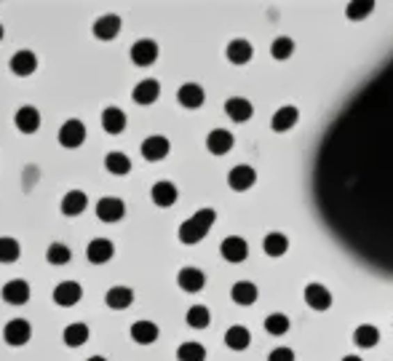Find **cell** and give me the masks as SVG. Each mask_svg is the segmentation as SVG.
Masks as SVG:
<instances>
[{
	"mask_svg": "<svg viewBox=\"0 0 393 361\" xmlns=\"http://www.w3.org/2000/svg\"><path fill=\"white\" fill-rule=\"evenodd\" d=\"M230 297H233V303L236 305H255L259 292H257V284L252 281H239V284H233V289H230Z\"/></svg>",
	"mask_w": 393,
	"mask_h": 361,
	"instance_id": "cell-25",
	"label": "cell"
},
{
	"mask_svg": "<svg viewBox=\"0 0 393 361\" xmlns=\"http://www.w3.org/2000/svg\"><path fill=\"white\" fill-rule=\"evenodd\" d=\"M46 257H49L51 265L59 268V265H67L70 259H72V252H70L65 243H51V246H49V252H46Z\"/></svg>",
	"mask_w": 393,
	"mask_h": 361,
	"instance_id": "cell-38",
	"label": "cell"
},
{
	"mask_svg": "<svg viewBox=\"0 0 393 361\" xmlns=\"http://www.w3.org/2000/svg\"><path fill=\"white\" fill-rule=\"evenodd\" d=\"M19 255H22L19 241L11 239V236H3V239H0V262H3V265H11V262L19 259Z\"/></svg>",
	"mask_w": 393,
	"mask_h": 361,
	"instance_id": "cell-35",
	"label": "cell"
},
{
	"mask_svg": "<svg viewBox=\"0 0 393 361\" xmlns=\"http://www.w3.org/2000/svg\"><path fill=\"white\" fill-rule=\"evenodd\" d=\"M120 33V17L118 14H104L94 22V38L97 40H115Z\"/></svg>",
	"mask_w": 393,
	"mask_h": 361,
	"instance_id": "cell-15",
	"label": "cell"
},
{
	"mask_svg": "<svg viewBox=\"0 0 393 361\" xmlns=\"http://www.w3.org/2000/svg\"><path fill=\"white\" fill-rule=\"evenodd\" d=\"M179 361H206V348L201 343H182L177 348Z\"/></svg>",
	"mask_w": 393,
	"mask_h": 361,
	"instance_id": "cell-36",
	"label": "cell"
},
{
	"mask_svg": "<svg viewBox=\"0 0 393 361\" xmlns=\"http://www.w3.org/2000/svg\"><path fill=\"white\" fill-rule=\"evenodd\" d=\"M171 145L166 137H161V134H153V137H147L142 142V155H145V161H163L166 155H169Z\"/></svg>",
	"mask_w": 393,
	"mask_h": 361,
	"instance_id": "cell-14",
	"label": "cell"
},
{
	"mask_svg": "<svg viewBox=\"0 0 393 361\" xmlns=\"http://www.w3.org/2000/svg\"><path fill=\"white\" fill-rule=\"evenodd\" d=\"M177 284H179V289L182 292H201L206 284V273L204 271H198V268H182L179 273H177Z\"/></svg>",
	"mask_w": 393,
	"mask_h": 361,
	"instance_id": "cell-13",
	"label": "cell"
},
{
	"mask_svg": "<svg viewBox=\"0 0 393 361\" xmlns=\"http://www.w3.org/2000/svg\"><path fill=\"white\" fill-rule=\"evenodd\" d=\"M206 147L211 155H225L233 150V134L225 131V129H214L209 137H206Z\"/></svg>",
	"mask_w": 393,
	"mask_h": 361,
	"instance_id": "cell-21",
	"label": "cell"
},
{
	"mask_svg": "<svg viewBox=\"0 0 393 361\" xmlns=\"http://www.w3.org/2000/svg\"><path fill=\"white\" fill-rule=\"evenodd\" d=\"M185 321H188V327L193 329H206L211 324V313L206 305H193V308L185 313Z\"/></svg>",
	"mask_w": 393,
	"mask_h": 361,
	"instance_id": "cell-34",
	"label": "cell"
},
{
	"mask_svg": "<svg viewBox=\"0 0 393 361\" xmlns=\"http://www.w3.org/2000/svg\"><path fill=\"white\" fill-rule=\"evenodd\" d=\"M33 337V327L27 319H11L6 329H3V340L11 345V348H19V345H27Z\"/></svg>",
	"mask_w": 393,
	"mask_h": 361,
	"instance_id": "cell-3",
	"label": "cell"
},
{
	"mask_svg": "<svg viewBox=\"0 0 393 361\" xmlns=\"http://www.w3.org/2000/svg\"><path fill=\"white\" fill-rule=\"evenodd\" d=\"M262 249H265V255H271V257H281V255H287V249H289V239H287L284 233H268L265 241H262Z\"/></svg>",
	"mask_w": 393,
	"mask_h": 361,
	"instance_id": "cell-30",
	"label": "cell"
},
{
	"mask_svg": "<svg viewBox=\"0 0 393 361\" xmlns=\"http://www.w3.org/2000/svg\"><path fill=\"white\" fill-rule=\"evenodd\" d=\"M30 284L24 281V278H14V281H8L6 287H3V300L8 303V305H24L27 300H30Z\"/></svg>",
	"mask_w": 393,
	"mask_h": 361,
	"instance_id": "cell-12",
	"label": "cell"
},
{
	"mask_svg": "<svg viewBox=\"0 0 393 361\" xmlns=\"http://www.w3.org/2000/svg\"><path fill=\"white\" fill-rule=\"evenodd\" d=\"M252 343V335H249V329L236 324V327H230L225 332V345L230 348V351H246Z\"/></svg>",
	"mask_w": 393,
	"mask_h": 361,
	"instance_id": "cell-29",
	"label": "cell"
},
{
	"mask_svg": "<svg viewBox=\"0 0 393 361\" xmlns=\"http://www.w3.org/2000/svg\"><path fill=\"white\" fill-rule=\"evenodd\" d=\"M86 207H88V198H86L83 190H70L62 195V214L65 217H78V214H83Z\"/></svg>",
	"mask_w": 393,
	"mask_h": 361,
	"instance_id": "cell-18",
	"label": "cell"
},
{
	"mask_svg": "<svg viewBox=\"0 0 393 361\" xmlns=\"http://www.w3.org/2000/svg\"><path fill=\"white\" fill-rule=\"evenodd\" d=\"M0 40H3V24H0Z\"/></svg>",
	"mask_w": 393,
	"mask_h": 361,
	"instance_id": "cell-44",
	"label": "cell"
},
{
	"mask_svg": "<svg viewBox=\"0 0 393 361\" xmlns=\"http://www.w3.org/2000/svg\"><path fill=\"white\" fill-rule=\"evenodd\" d=\"M104 303H107V308L113 310H126L134 303V292L129 287H113L110 292L104 294Z\"/></svg>",
	"mask_w": 393,
	"mask_h": 361,
	"instance_id": "cell-26",
	"label": "cell"
},
{
	"mask_svg": "<svg viewBox=\"0 0 393 361\" xmlns=\"http://www.w3.org/2000/svg\"><path fill=\"white\" fill-rule=\"evenodd\" d=\"M271 54H273V59H278V62L289 59L291 54H294V40L291 38H275L273 46H271Z\"/></svg>",
	"mask_w": 393,
	"mask_h": 361,
	"instance_id": "cell-39",
	"label": "cell"
},
{
	"mask_svg": "<svg viewBox=\"0 0 393 361\" xmlns=\"http://www.w3.org/2000/svg\"><path fill=\"white\" fill-rule=\"evenodd\" d=\"M372 11H375V3H351L345 14H348V19H356V22H359V19L369 17Z\"/></svg>",
	"mask_w": 393,
	"mask_h": 361,
	"instance_id": "cell-40",
	"label": "cell"
},
{
	"mask_svg": "<svg viewBox=\"0 0 393 361\" xmlns=\"http://www.w3.org/2000/svg\"><path fill=\"white\" fill-rule=\"evenodd\" d=\"M257 182V172L252 166H246V163H241V166H233L230 174H227V185L236 190V193H243V190H249L252 185Z\"/></svg>",
	"mask_w": 393,
	"mask_h": 361,
	"instance_id": "cell-10",
	"label": "cell"
},
{
	"mask_svg": "<svg viewBox=\"0 0 393 361\" xmlns=\"http://www.w3.org/2000/svg\"><path fill=\"white\" fill-rule=\"evenodd\" d=\"M81 297H83V289H81L78 281H62V284H56V289H54V303H56L59 308H72V305H78Z\"/></svg>",
	"mask_w": 393,
	"mask_h": 361,
	"instance_id": "cell-5",
	"label": "cell"
},
{
	"mask_svg": "<svg viewBox=\"0 0 393 361\" xmlns=\"http://www.w3.org/2000/svg\"><path fill=\"white\" fill-rule=\"evenodd\" d=\"M225 113H227V118L236 120V123H246V120L255 115V107H252L249 99H243V97H230L225 102Z\"/></svg>",
	"mask_w": 393,
	"mask_h": 361,
	"instance_id": "cell-16",
	"label": "cell"
},
{
	"mask_svg": "<svg viewBox=\"0 0 393 361\" xmlns=\"http://www.w3.org/2000/svg\"><path fill=\"white\" fill-rule=\"evenodd\" d=\"M14 123H17V129L22 131V134H35V131L40 129V113L35 110L33 104H24V107H19L17 110Z\"/></svg>",
	"mask_w": 393,
	"mask_h": 361,
	"instance_id": "cell-17",
	"label": "cell"
},
{
	"mask_svg": "<svg viewBox=\"0 0 393 361\" xmlns=\"http://www.w3.org/2000/svg\"><path fill=\"white\" fill-rule=\"evenodd\" d=\"M177 99H179L182 107H188V110H198L204 104L206 94L198 83H185V86H179V91H177Z\"/></svg>",
	"mask_w": 393,
	"mask_h": 361,
	"instance_id": "cell-22",
	"label": "cell"
},
{
	"mask_svg": "<svg viewBox=\"0 0 393 361\" xmlns=\"http://www.w3.org/2000/svg\"><path fill=\"white\" fill-rule=\"evenodd\" d=\"M131 340L137 345H153L158 340V324L155 321H134L131 324Z\"/></svg>",
	"mask_w": 393,
	"mask_h": 361,
	"instance_id": "cell-24",
	"label": "cell"
},
{
	"mask_svg": "<svg viewBox=\"0 0 393 361\" xmlns=\"http://www.w3.org/2000/svg\"><path fill=\"white\" fill-rule=\"evenodd\" d=\"M83 142H86V126H83V120L70 118V120H65V123L59 126V145H62V147H67V150H75V147H81Z\"/></svg>",
	"mask_w": 393,
	"mask_h": 361,
	"instance_id": "cell-2",
	"label": "cell"
},
{
	"mask_svg": "<svg viewBox=\"0 0 393 361\" xmlns=\"http://www.w3.org/2000/svg\"><path fill=\"white\" fill-rule=\"evenodd\" d=\"M161 97V83L155 81V78H145V81H139L137 86H134V102L137 104H153L155 99Z\"/></svg>",
	"mask_w": 393,
	"mask_h": 361,
	"instance_id": "cell-20",
	"label": "cell"
},
{
	"mask_svg": "<svg viewBox=\"0 0 393 361\" xmlns=\"http://www.w3.org/2000/svg\"><path fill=\"white\" fill-rule=\"evenodd\" d=\"M220 255H223L227 262H243L249 257V243L241 239V236H227L220 246Z\"/></svg>",
	"mask_w": 393,
	"mask_h": 361,
	"instance_id": "cell-11",
	"label": "cell"
},
{
	"mask_svg": "<svg viewBox=\"0 0 393 361\" xmlns=\"http://www.w3.org/2000/svg\"><path fill=\"white\" fill-rule=\"evenodd\" d=\"M62 340H65V345H70V348H81V345L88 343V327L81 324V321H75V324H70V327L62 332Z\"/></svg>",
	"mask_w": 393,
	"mask_h": 361,
	"instance_id": "cell-31",
	"label": "cell"
},
{
	"mask_svg": "<svg viewBox=\"0 0 393 361\" xmlns=\"http://www.w3.org/2000/svg\"><path fill=\"white\" fill-rule=\"evenodd\" d=\"M305 305L313 310H326L332 305V292L321 284H308L305 287Z\"/></svg>",
	"mask_w": 393,
	"mask_h": 361,
	"instance_id": "cell-19",
	"label": "cell"
},
{
	"mask_svg": "<svg viewBox=\"0 0 393 361\" xmlns=\"http://www.w3.org/2000/svg\"><path fill=\"white\" fill-rule=\"evenodd\" d=\"M8 67H11V72L17 78H30L35 70H38V56L33 51H27V49H22V51H17L11 56Z\"/></svg>",
	"mask_w": 393,
	"mask_h": 361,
	"instance_id": "cell-9",
	"label": "cell"
},
{
	"mask_svg": "<svg viewBox=\"0 0 393 361\" xmlns=\"http://www.w3.org/2000/svg\"><path fill=\"white\" fill-rule=\"evenodd\" d=\"M150 198H153L155 207L161 209H169L177 204V198H179V190L174 182H166V179H161V182H155L153 190H150Z\"/></svg>",
	"mask_w": 393,
	"mask_h": 361,
	"instance_id": "cell-8",
	"label": "cell"
},
{
	"mask_svg": "<svg viewBox=\"0 0 393 361\" xmlns=\"http://www.w3.org/2000/svg\"><path fill=\"white\" fill-rule=\"evenodd\" d=\"M155 59H158V43L150 38H142L131 46V62L137 67H150V65H155Z\"/></svg>",
	"mask_w": 393,
	"mask_h": 361,
	"instance_id": "cell-6",
	"label": "cell"
},
{
	"mask_svg": "<svg viewBox=\"0 0 393 361\" xmlns=\"http://www.w3.org/2000/svg\"><path fill=\"white\" fill-rule=\"evenodd\" d=\"M268 361H294V351L287 348V345L273 348V351H271V356H268Z\"/></svg>",
	"mask_w": 393,
	"mask_h": 361,
	"instance_id": "cell-41",
	"label": "cell"
},
{
	"mask_svg": "<svg viewBox=\"0 0 393 361\" xmlns=\"http://www.w3.org/2000/svg\"><path fill=\"white\" fill-rule=\"evenodd\" d=\"M297 118H300L297 107H294V104H287V107H281L273 115L271 126H273V131H278V134H281V131H291V126L297 123Z\"/></svg>",
	"mask_w": 393,
	"mask_h": 361,
	"instance_id": "cell-28",
	"label": "cell"
},
{
	"mask_svg": "<svg viewBox=\"0 0 393 361\" xmlns=\"http://www.w3.org/2000/svg\"><path fill=\"white\" fill-rule=\"evenodd\" d=\"M113 255H115V246H113V241L107 239H94L88 241V246H86V257H88V262H94V265L110 262Z\"/></svg>",
	"mask_w": 393,
	"mask_h": 361,
	"instance_id": "cell-7",
	"label": "cell"
},
{
	"mask_svg": "<svg viewBox=\"0 0 393 361\" xmlns=\"http://www.w3.org/2000/svg\"><path fill=\"white\" fill-rule=\"evenodd\" d=\"M342 361H364V359H359V356H342Z\"/></svg>",
	"mask_w": 393,
	"mask_h": 361,
	"instance_id": "cell-42",
	"label": "cell"
},
{
	"mask_svg": "<svg viewBox=\"0 0 393 361\" xmlns=\"http://www.w3.org/2000/svg\"><path fill=\"white\" fill-rule=\"evenodd\" d=\"M225 54H227V59H230L233 65H246V62L255 56V49H252V43H249V40L236 38V40H230V43H227Z\"/></svg>",
	"mask_w": 393,
	"mask_h": 361,
	"instance_id": "cell-23",
	"label": "cell"
},
{
	"mask_svg": "<svg viewBox=\"0 0 393 361\" xmlns=\"http://www.w3.org/2000/svg\"><path fill=\"white\" fill-rule=\"evenodd\" d=\"M104 169L110 174H115V177H126V174L131 172V161H129V155H123V153H107Z\"/></svg>",
	"mask_w": 393,
	"mask_h": 361,
	"instance_id": "cell-32",
	"label": "cell"
},
{
	"mask_svg": "<svg viewBox=\"0 0 393 361\" xmlns=\"http://www.w3.org/2000/svg\"><path fill=\"white\" fill-rule=\"evenodd\" d=\"M353 343L359 345V348H375V345L380 343V332H377V327H372V324H361V327H356V332H353Z\"/></svg>",
	"mask_w": 393,
	"mask_h": 361,
	"instance_id": "cell-33",
	"label": "cell"
},
{
	"mask_svg": "<svg viewBox=\"0 0 393 361\" xmlns=\"http://www.w3.org/2000/svg\"><path fill=\"white\" fill-rule=\"evenodd\" d=\"M86 361H107L104 356H91V359H86Z\"/></svg>",
	"mask_w": 393,
	"mask_h": 361,
	"instance_id": "cell-43",
	"label": "cell"
},
{
	"mask_svg": "<svg viewBox=\"0 0 393 361\" xmlns=\"http://www.w3.org/2000/svg\"><path fill=\"white\" fill-rule=\"evenodd\" d=\"M94 211H97V220H102V223H120L123 214H126V204L115 195H104L97 201Z\"/></svg>",
	"mask_w": 393,
	"mask_h": 361,
	"instance_id": "cell-4",
	"label": "cell"
},
{
	"mask_svg": "<svg viewBox=\"0 0 393 361\" xmlns=\"http://www.w3.org/2000/svg\"><path fill=\"white\" fill-rule=\"evenodd\" d=\"M102 129L107 134H120V131L126 129V113H123L120 107H104Z\"/></svg>",
	"mask_w": 393,
	"mask_h": 361,
	"instance_id": "cell-27",
	"label": "cell"
},
{
	"mask_svg": "<svg viewBox=\"0 0 393 361\" xmlns=\"http://www.w3.org/2000/svg\"><path fill=\"white\" fill-rule=\"evenodd\" d=\"M289 319H287V316H284V313H271V316H268V319H265V329H268V335H278V337H281V335H287V332H289Z\"/></svg>",
	"mask_w": 393,
	"mask_h": 361,
	"instance_id": "cell-37",
	"label": "cell"
},
{
	"mask_svg": "<svg viewBox=\"0 0 393 361\" xmlns=\"http://www.w3.org/2000/svg\"><path fill=\"white\" fill-rule=\"evenodd\" d=\"M217 220V211L214 209H201V211H195L190 220L179 225V241L185 243V246H193V243H201L206 239V233L211 230V225Z\"/></svg>",
	"mask_w": 393,
	"mask_h": 361,
	"instance_id": "cell-1",
	"label": "cell"
}]
</instances>
